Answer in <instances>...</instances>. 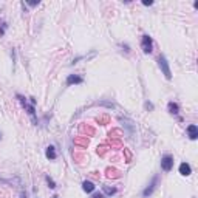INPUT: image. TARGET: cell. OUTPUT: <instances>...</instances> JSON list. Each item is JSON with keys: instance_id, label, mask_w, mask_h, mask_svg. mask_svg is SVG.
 Here are the masks:
<instances>
[{"instance_id": "obj_1", "label": "cell", "mask_w": 198, "mask_h": 198, "mask_svg": "<svg viewBox=\"0 0 198 198\" xmlns=\"http://www.w3.org/2000/svg\"><path fill=\"white\" fill-rule=\"evenodd\" d=\"M158 67H159V70L163 71L164 78L170 81V79H172V71H170V67H169V62H167L166 56L159 54V58H158Z\"/></svg>"}, {"instance_id": "obj_2", "label": "cell", "mask_w": 198, "mask_h": 198, "mask_svg": "<svg viewBox=\"0 0 198 198\" xmlns=\"http://www.w3.org/2000/svg\"><path fill=\"white\" fill-rule=\"evenodd\" d=\"M158 184H159V175H153L152 181L148 183V184L146 186V189L142 190V197H144V198H148V197L152 195V193L155 192V190H157Z\"/></svg>"}, {"instance_id": "obj_3", "label": "cell", "mask_w": 198, "mask_h": 198, "mask_svg": "<svg viewBox=\"0 0 198 198\" xmlns=\"http://www.w3.org/2000/svg\"><path fill=\"white\" fill-rule=\"evenodd\" d=\"M141 45H142V51L144 54H150L153 51V39H152L148 34H144L142 39H141Z\"/></svg>"}, {"instance_id": "obj_4", "label": "cell", "mask_w": 198, "mask_h": 198, "mask_svg": "<svg viewBox=\"0 0 198 198\" xmlns=\"http://www.w3.org/2000/svg\"><path fill=\"white\" fill-rule=\"evenodd\" d=\"M173 167V157L170 153H164L161 157V170L164 172H170Z\"/></svg>"}, {"instance_id": "obj_5", "label": "cell", "mask_w": 198, "mask_h": 198, "mask_svg": "<svg viewBox=\"0 0 198 198\" xmlns=\"http://www.w3.org/2000/svg\"><path fill=\"white\" fill-rule=\"evenodd\" d=\"M84 82V78L79 74H70L67 78V85H79Z\"/></svg>"}, {"instance_id": "obj_6", "label": "cell", "mask_w": 198, "mask_h": 198, "mask_svg": "<svg viewBox=\"0 0 198 198\" xmlns=\"http://www.w3.org/2000/svg\"><path fill=\"white\" fill-rule=\"evenodd\" d=\"M187 136H189V139H192V141L198 139V127L195 124H189L187 125Z\"/></svg>"}, {"instance_id": "obj_7", "label": "cell", "mask_w": 198, "mask_h": 198, "mask_svg": "<svg viewBox=\"0 0 198 198\" xmlns=\"http://www.w3.org/2000/svg\"><path fill=\"white\" fill-rule=\"evenodd\" d=\"M45 157H47L50 161H54L58 158V152H56V147L54 146H48L45 148Z\"/></svg>"}, {"instance_id": "obj_8", "label": "cell", "mask_w": 198, "mask_h": 198, "mask_svg": "<svg viewBox=\"0 0 198 198\" xmlns=\"http://www.w3.org/2000/svg\"><path fill=\"white\" fill-rule=\"evenodd\" d=\"M94 189H96V186H94L91 181H88V180L82 181V190H84L85 193H93Z\"/></svg>"}, {"instance_id": "obj_9", "label": "cell", "mask_w": 198, "mask_h": 198, "mask_svg": "<svg viewBox=\"0 0 198 198\" xmlns=\"http://www.w3.org/2000/svg\"><path fill=\"white\" fill-rule=\"evenodd\" d=\"M180 173L183 177H189V175L192 173V167H190L189 163H181L180 164Z\"/></svg>"}, {"instance_id": "obj_10", "label": "cell", "mask_w": 198, "mask_h": 198, "mask_svg": "<svg viewBox=\"0 0 198 198\" xmlns=\"http://www.w3.org/2000/svg\"><path fill=\"white\" fill-rule=\"evenodd\" d=\"M167 110H169V113H170V115H175V116H177L178 113H180V105H178L177 102L170 101L169 104H167Z\"/></svg>"}, {"instance_id": "obj_11", "label": "cell", "mask_w": 198, "mask_h": 198, "mask_svg": "<svg viewBox=\"0 0 198 198\" xmlns=\"http://www.w3.org/2000/svg\"><path fill=\"white\" fill-rule=\"evenodd\" d=\"M102 192H104V195H107V197H113V195L118 193V189L112 187V186H102Z\"/></svg>"}, {"instance_id": "obj_12", "label": "cell", "mask_w": 198, "mask_h": 198, "mask_svg": "<svg viewBox=\"0 0 198 198\" xmlns=\"http://www.w3.org/2000/svg\"><path fill=\"white\" fill-rule=\"evenodd\" d=\"M107 177L108 178H116V177H119V172L115 169H107Z\"/></svg>"}, {"instance_id": "obj_13", "label": "cell", "mask_w": 198, "mask_h": 198, "mask_svg": "<svg viewBox=\"0 0 198 198\" xmlns=\"http://www.w3.org/2000/svg\"><path fill=\"white\" fill-rule=\"evenodd\" d=\"M45 180H47L48 187H50V189H56V183H54V180H53V178L50 177V175H47V177H45Z\"/></svg>"}, {"instance_id": "obj_14", "label": "cell", "mask_w": 198, "mask_h": 198, "mask_svg": "<svg viewBox=\"0 0 198 198\" xmlns=\"http://www.w3.org/2000/svg\"><path fill=\"white\" fill-rule=\"evenodd\" d=\"M6 28H8V25H6V22H2V26H0V36H3V34H5Z\"/></svg>"}, {"instance_id": "obj_15", "label": "cell", "mask_w": 198, "mask_h": 198, "mask_svg": "<svg viewBox=\"0 0 198 198\" xmlns=\"http://www.w3.org/2000/svg\"><path fill=\"white\" fill-rule=\"evenodd\" d=\"M11 58H13V70L16 68V50L11 51Z\"/></svg>"}, {"instance_id": "obj_16", "label": "cell", "mask_w": 198, "mask_h": 198, "mask_svg": "<svg viewBox=\"0 0 198 198\" xmlns=\"http://www.w3.org/2000/svg\"><path fill=\"white\" fill-rule=\"evenodd\" d=\"M119 47H121V48H124V51H125V53H130V51H132L130 47H128L127 43H119Z\"/></svg>"}, {"instance_id": "obj_17", "label": "cell", "mask_w": 198, "mask_h": 198, "mask_svg": "<svg viewBox=\"0 0 198 198\" xmlns=\"http://www.w3.org/2000/svg\"><path fill=\"white\" fill-rule=\"evenodd\" d=\"M91 198H105V195L102 192H96V193H93V197Z\"/></svg>"}, {"instance_id": "obj_18", "label": "cell", "mask_w": 198, "mask_h": 198, "mask_svg": "<svg viewBox=\"0 0 198 198\" xmlns=\"http://www.w3.org/2000/svg\"><path fill=\"white\" fill-rule=\"evenodd\" d=\"M142 5H146V6H152V5H153V2H152V0H142Z\"/></svg>"}, {"instance_id": "obj_19", "label": "cell", "mask_w": 198, "mask_h": 198, "mask_svg": "<svg viewBox=\"0 0 198 198\" xmlns=\"http://www.w3.org/2000/svg\"><path fill=\"white\" fill-rule=\"evenodd\" d=\"M28 5H29V6H37V5H39V0H33V2H28Z\"/></svg>"}, {"instance_id": "obj_20", "label": "cell", "mask_w": 198, "mask_h": 198, "mask_svg": "<svg viewBox=\"0 0 198 198\" xmlns=\"http://www.w3.org/2000/svg\"><path fill=\"white\" fill-rule=\"evenodd\" d=\"M146 108H148V110H153V104H152V102H146Z\"/></svg>"}, {"instance_id": "obj_21", "label": "cell", "mask_w": 198, "mask_h": 198, "mask_svg": "<svg viewBox=\"0 0 198 198\" xmlns=\"http://www.w3.org/2000/svg\"><path fill=\"white\" fill-rule=\"evenodd\" d=\"M29 102H31V105H36V99L34 98H29Z\"/></svg>"}, {"instance_id": "obj_22", "label": "cell", "mask_w": 198, "mask_h": 198, "mask_svg": "<svg viewBox=\"0 0 198 198\" xmlns=\"http://www.w3.org/2000/svg\"><path fill=\"white\" fill-rule=\"evenodd\" d=\"M20 198H26V193L23 192V190H22V192H20Z\"/></svg>"}, {"instance_id": "obj_23", "label": "cell", "mask_w": 198, "mask_h": 198, "mask_svg": "<svg viewBox=\"0 0 198 198\" xmlns=\"http://www.w3.org/2000/svg\"><path fill=\"white\" fill-rule=\"evenodd\" d=\"M0 139H2V133H0Z\"/></svg>"}, {"instance_id": "obj_24", "label": "cell", "mask_w": 198, "mask_h": 198, "mask_svg": "<svg viewBox=\"0 0 198 198\" xmlns=\"http://www.w3.org/2000/svg\"><path fill=\"white\" fill-rule=\"evenodd\" d=\"M53 198H58V197H53Z\"/></svg>"}]
</instances>
